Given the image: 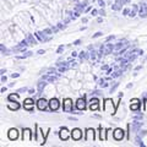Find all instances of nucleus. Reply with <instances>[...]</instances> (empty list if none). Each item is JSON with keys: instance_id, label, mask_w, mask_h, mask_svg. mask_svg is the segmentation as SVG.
<instances>
[{"instance_id": "4", "label": "nucleus", "mask_w": 147, "mask_h": 147, "mask_svg": "<svg viewBox=\"0 0 147 147\" xmlns=\"http://www.w3.org/2000/svg\"><path fill=\"white\" fill-rule=\"evenodd\" d=\"M124 136H125V131H124L123 129L117 127L113 130V139L115 141H121L124 139Z\"/></svg>"}, {"instance_id": "25", "label": "nucleus", "mask_w": 147, "mask_h": 147, "mask_svg": "<svg viewBox=\"0 0 147 147\" xmlns=\"http://www.w3.org/2000/svg\"><path fill=\"white\" fill-rule=\"evenodd\" d=\"M109 65H107V64H104V65H102V66H100V70H102V71H108L109 70Z\"/></svg>"}, {"instance_id": "13", "label": "nucleus", "mask_w": 147, "mask_h": 147, "mask_svg": "<svg viewBox=\"0 0 147 147\" xmlns=\"http://www.w3.org/2000/svg\"><path fill=\"white\" fill-rule=\"evenodd\" d=\"M20 103L17 102V100H9V103H7V108L10 109V110H18L20 109Z\"/></svg>"}, {"instance_id": "39", "label": "nucleus", "mask_w": 147, "mask_h": 147, "mask_svg": "<svg viewBox=\"0 0 147 147\" xmlns=\"http://www.w3.org/2000/svg\"><path fill=\"white\" fill-rule=\"evenodd\" d=\"M7 91V87L5 86V87H1V90H0V92H1V93H5V92Z\"/></svg>"}, {"instance_id": "27", "label": "nucleus", "mask_w": 147, "mask_h": 147, "mask_svg": "<svg viewBox=\"0 0 147 147\" xmlns=\"http://www.w3.org/2000/svg\"><path fill=\"white\" fill-rule=\"evenodd\" d=\"M97 13H99V11L96 10V9H92V10H91V15L92 16H97Z\"/></svg>"}, {"instance_id": "43", "label": "nucleus", "mask_w": 147, "mask_h": 147, "mask_svg": "<svg viewBox=\"0 0 147 147\" xmlns=\"http://www.w3.org/2000/svg\"><path fill=\"white\" fill-rule=\"evenodd\" d=\"M87 22H88V18H87V17L82 18V24H87Z\"/></svg>"}, {"instance_id": "11", "label": "nucleus", "mask_w": 147, "mask_h": 147, "mask_svg": "<svg viewBox=\"0 0 147 147\" xmlns=\"http://www.w3.org/2000/svg\"><path fill=\"white\" fill-rule=\"evenodd\" d=\"M24 108L26 110H28V112H32L34 108V99L33 98H26L25 99V102H24Z\"/></svg>"}, {"instance_id": "15", "label": "nucleus", "mask_w": 147, "mask_h": 147, "mask_svg": "<svg viewBox=\"0 0 147 147\" xmlns=\"http://www.w3.org/2000/svg\"><path fill=\"white\" fill-rule=\"evenodd\" d=\"M34 37H36V36H33V34H31V33H28V34H27V36H26V38H27V39H28V42H30V44H33V45H36L37 43H38V42H37V40L34 39Z\"/></svg>"}, {"instance_id": "32", "label": "nucleus", "mask_w": 147, "mask_h": 147, "mask_svg": "<svg viewBox=\"0 0 147 147\" xmlns=\"http://www.w3.org/2000/svg\"><path fill=\"white\" fill-rule=\"evenodd\" d=\"M10 76L12 77V79H16V77H18V76H20V74H18V72H13V74H11Z\"/></svg>"}, {"instance_id": "47", "label": "nucleus", "mask_w": 147, "mask_h": 147, "mask_svg": "<svg viewBox=\"0 0 147 147\" xmlns=\"http://www.w3.org/2000/svg\"><path fill=\"white\" fill-rule=\"evenodd\" d=\"M97 22H98V24H102V22H103V18H102V17H98V18H97Z\"/></svg>"}, {"instance_id": "40", "label": "nucleus", "mask_w": 147, "mask_h": 147, "mask_svg": "<svg viewBox=\"0 0 147 147\" xmlns=\"http://www.w3.org/2000/svg\"><path fill=\"white\" fill-rule=\"evenodd\" d=\"M132 9H134L135 11H139V10H140L139 6H137V4H134V5H132Z\"/></svg>"}, {"instance_id": "9", "label": "nucleus", "mask_w": 147, "mask_h": 147, "mask_svg": "<svg viewBox=\"0 0 147 147\" xmlns=\"http://www.w3.org/2000/svg\"><path fill=\"white\" fill-rule=\"evenodd\" d=\"M86 103H87L86 96H82V97H80L79 99L76 100L75 108H76V109H79V110H85V109H86Z\"/></svg>"}, {"instance_id": "1", "label": "nucleus", "mask_w": 147, "mask_h": 147, "mask_svg": "<svg viewBox=\"0 0 147 147\" xmlns=\"http://www.w3.org/2000/svg\"><path fill=\"white\" fill-rule=\"evenodd\" d=\"M103 110L107 113H110L112 115L115 114V107L113 105V100L112 99H105L104 104H103Z\"/></svg>"}, {"instance_id": "41", "label": "nucleus", "mask_w": 147, "mask_h": 147, "mask_svg": "<svg viewBox=\"0 0 147 147\" xmlns=\"http://www.w3.org/2000/svg\"><path fill=\"white\" fill-rule=\"evenodd\" d=\"M58 27H59V28H60V30H63V28H66V26H65V25H63V24H58Z\"/></svg>"}, {"instance_id": "46", "label": "nucleus", "mask_w": 147, "mask_h": 147, "mask_svg": "<svg viewBox=\"0 0 147 147\" xmlns=\"http://www.w3.org/2000/svg\"><path fill=\"white\" fill-rule=\"evenodd\" d=\"M99 15H100V16H104V15H105V11H104V10H99Z\"/></svg>"}, {"instance_id": "17", "label": "nucleus", "mask_w": 147, "mask_h": 147, "mask_svg": "<svg viewBox=\"0 0 147 147\" xmlns=\"http://www.w3.org/2000/svg\"><path fill=\"white\" fill-rule=\"evenodd\" d=\"M79 58L81 59V60H84V59H88L91 57H90V53L88 52H86V50H82V52L79 54Z\"/></svg>"}, {"instance_id": "42", "label": "nucleus", "mask_w": 147, "mask_h": 147, "mask_svg": "<svg viewBox=\"0 0 147 147\" xmlns=\"http://www.w3.org/2000/svg\"><path fill=\"white\" fill-rule=\"evenodd\" d=\"M142 66H144V64H140L139 66H136V67H135V71H139L140 69H142Z\"/></svg>"}, {"instance_id": "37", "label": "nucleus", "mask_w": 147, "mask_h": 147, "mask_svg": "<svg viewBox=\"0 0 147 147\" xmlns=\"http://www.w3.org/2000/svg\"><path fill=\"white\" fill-rule=\"evenodd\" d=\"M6 81H7V77L3 75V76H1V82H3V84H5V82H6Z\"/></svg>"}, {"instance_id": "30", "label": "nucleus", "mask_w": 147, "mask_h": 147, "mask_svg": "<svg viewBox=\"0 0 147 147\" xmlns=\"http://www.w3.org/2000/svg\"><path fill=\"white\" fill-rule=\"evenodd\" d=\"M139 16H140L141 18H147V12H140Z\"/></svg>"}, {"instance_id": "29", "label": "nucleus", "mask_w": 147, "mask_h": 147, "mask_svg": "<svg viewBox=\"0 0 147 147\" xmlns=\"http://www.w3.org/2000/svg\"><path fill=\"white\" fill-rule=\"evenodd\" d=\"M135 16H136V11H135V10H131L130 13H129V17L132 18V17H135Z\"/></svg>"}, {"instance_id": "6", "label": "nucleus", "mask_w": 147, "mask_h": 147, "mask_svg": "<svg viewBox=\"0 0 147 147\" xmlns=\"http://www.w3.org/2000/svg\"><path fill=\"white\" fill-rule=\"evenodd\" d=\"M34 139V135H33V132L31 131V129L28 127H24V130H22V140L24 141H31V140H33Z\"/></svg>"}, {"instance_id": "3", "label": "nucleus", "mask_w": 147, "mask_h": 147, "mask_svg": "<svg viewBox=\"0 0 147 147\" xmlns=\"http://www.w3.org/2000/svg\"><path fill=\"white\" fill-rule=\"evenodd\" d=\"M63 110L67 113H71L74 110V102L71 98H65L63 102Z\"/></svg>"}, {"instance_id": "22", "label": "nucleus", "mask_w": 147, "mask_h": 147, "mask_svg": "<svg viewBox=\"0 0 147 147\" xmlns=\"http://www.w3.org/2000/svg\"><path fill=\"white\" fill-rule=\"evenodd\" d=\"M103 36V32H100V31H98V32H96V33L92 36V39H96V38H99V37H102Z\"/></svg>"}, {"instance_id": "28", "label": "nucleus", "mask_w": 147, "mask_h": 147, "mask_svg": "<svg viewBox=\"0 0 147 147\" xmlns=\"http://www.w3.org/2000/svg\"><path fill=\"white\" fill-rule=\"evenodd\" d=\"M97 3H98V5H99L100 7H104V6H105V1H104V0H98Z\"/></svg>"}, {"instance_id": "33", "label": "nucleus", "mask_w": 147, "mask_h": 147, "mask_svg": "<svg viewBox=\"0 0 147 147\" xmlns=\"http://www.w3.org/2000/svg\"><path fill=\"white\" fill-rule=\"evenodd\" d=\"M81 42H82V40H81V39H76V40H75V42H74V43H72V44H74V45H80V44H81Z\"/></svg>"}, {"instance_id": "45", "label": "nucleus", "mask_w": 147, "mask_h": 147, "mask_svg": "<svg viewBox=\"0 0 147 147\" xmlns=\"http://www.w3.org/2000/svg\"><path fill=\"white\" fill-rule=\"evenodd\" d=\"M69 120H74V121H77V118H75V117H69Z\"/></svg>"}, {"instance_id": "31", "label": "nucleus", "mask_w": 147, "mask_h": 147, "mask_svg": "<svg viewBox=\"0 0 147 147\" xmlns=\"http://www.w3.org/2000/svg\"><path fill=\"white\" fill-rule=\"evenodd\" d=\"M142 108H144V112L147 113V99L145 100V103H144V105H142Z\"/></svg>"}, {"instance_id": "52", "label": "nucleus", "mask_w": 147, "mask_h": 147, "mask_svg": "<svg viewBox=\"0 0 147 147\" xmlns=\"http://www.w3.org/2000/svg\"><path fill=\"white\" fill-rule=\"evenodd\" d=\"M144 53H145L144 50H139V55H144Z\"/></svg>"}, {"instance_id": "21", "label": "nucleus", "mask_w": 147, "mask_h": 147, "mask_svg": "<svg viewBox=\"0 0 147 147\" xmlns=\"http://www.w3.org/2000/svg\"><path fill=\"white\" fill-rule=\"evenodd\" d=\"M18 98V93H15V92H13L12 94H10V96H7V100H13V99H17Z\"/></svg>"}, {"instance_id": "5", "label": "nucleus", "mask_w": 147, "mask_h": 147, "mask_svg": "<svg viewBox=\"0 0 147 147\" xmlns=\"http://www.w3.org/2000/svg\"><path fill=\"white\" fill-rule=\"evenodd\" d=\"M82 137H84V134H82V130L79 127H75L71 130V139L74 141H80Z\"/></svg>"}, {"instance_id": "10", "label": "nucleus", "mask_w": 147, "mask_h": 147, "mask_svg": "<svg viewBox=\"0 0 147 147\" xmlns=\"http://www.w3.org/2000/svg\"><path fill=\"white\" fill-rule=\"evenodd\" d=\"M94 135H96V131L93 129H87L86 130V134H85V141L86 142H93L94 141Z\"/></svg>"}, {"instance_id": "19", "label": "nucleus", "mask_w": 147, "mask_h": 147, "mask_svg": "<svg viewBox=\"0 0 147 147\" xmlns=\"http://www.w3.org/2000/svg\"><path fill=\"white\" fill-rule=\"evenodd\" d=\"M121 72H123V69H120V70H115V71H113L112 77H113V79H118V77H120V76H121Z\"/></svg>"}, {"instance_id": "12", "label": "nucleus", "mask_w": 147, "mask_h": 147, "mask_svg": "<svg viewBox=\"0 0 147 147\" xmlns=\"http://www.w3.org/2000/svg\"><path fill=\"white\" fill-rule=\"evenodd\" d=\"M7 137H9V140H10V141L17 140L18 139V130H17V129H15V127L10 129L9 132H7Z\"/></svg>"}, {"instance_id": "35", "label": "nucleus", "mask_w": 147, "mask_h": 147, "mask_svg": "<svg viewBox=\"0 0 147 147\" xmlns=\"http://www.w3.org/2000/svg\"><path fill=\"white\" fill-rule=\"evenodd\" d=\"M71 57H72V58H77V57H79V53H77V52H75V50H74V52L71 53Z\"/></svg>"}, {"instance_id": "49", "label": "nucleus", "mask_w": 147, "mask_h": 147, "mask_svg": "<svg viewBox=\"0 0 147 147\" xmlns=\"http://www.w3.org/2000/svg\"><path fill=\"white\" fill-rule=\"evenodd\" d=\"M118 97H119V98H121V97H124V93H123V92H119Z\"/></svg>"}, {"instance_id": "20", "label": "nucleus", "mask_w": 147, "mask_h": 147, "mask_svg": "<svg viewBox=\"0 0 147 147\" xmlns=\"http://www.w3.org/2000/svg\"><path fill=\"white\" fill-rule=\"evenodd\" d=\"M119 85H120V84H119V82H114V85H112V86H110V93H114V92H115V90L118 88V87H119Z\"/></svg>"}, {"instance_id": "44", "label": "nucleus", "mask_w": 147, "mask_h": 147, "mask_svg": "<svg viewBox=\"0 0 147 147\" xmlns=\"http://www.w3.org/2000/svg\"><path fill=\"white\" fill-rule=\"evenodd\" d=\"M92 118H97V119H100L102 117H100L99 114H93V115H92Z\"/></svg>"}, {"instance_id": "50", "label": "nucleus", "mask_w": 147, "mask_h": 147, "mask_svg": "<svg viewBox=\"0 0 147 147\" xmlns=\"http://www.w3.org/2000/svg\"><path fill=\"white\" fill-rule=\"evenodd\" d=\"M91 10H92V7H91V6H88V7H87L86 10H85V12H88V11H91Z\"/></svg>"}, {"instance_id": "26", "label": "nucleus", "mask_w": 147, "mask_h": 147, "mask_svg": "<svg viewBox=\"0 0 147 147\" xmlns=\"http://www.w3.org/2000/svg\"><path fill=\"white\" fill-rule=\"evenodd\" d=\"M27 93H28L30 96H33V94H36V90H34V88H28Z\"/></svg>"}, {"instance_id": "23", "label": "nucleus", "mask_w": 147, "mask_h": 147, "mask_svg": "<svg viewBox=\"0 0 147 147\" xmlns=\"http://www.w3.org/2000/svg\"><path fill=\"white\" fill-rule=\"evenodd\" d=\"M64 49H65V47H64V44H61L60 47H59V48L57 49V53H58V54H61V53L64 52Z\"/></svg>"}, {"instance_id": "48", "label": "nucleus", "mask_w": 147, "mask_h": 147, "mask_svg": "<svg viewBox=\"0 0 147 147\" xmlns=\"http://www.w3.org/2000/svg\"><path fill=\"white\" fill-rule=\"evenodd\" d=\"M131 87H132V82H130V84H127V85H126V88H129V90H130Z\"/></svg>"}, {"instance_id": "14", "label": "nucleus", "mask_w": 147, "mask_h": 147, "mask_svg": "<svg viewBox=\"0 0 147 147\" xmlns=\"http://www.w3.org/2000/svg\"><path fill=\"white\" fill-rule=\"evenodd\" d=\"M140 105H141V102L130 103V110H132V112H139V110H140Z\"/></svg>"}, {"instance_id": "34", "label": "nucleus", "mask_w": 147, "mask_h": 147, "mask_svg": "<svg viewBox=\"0 0 147 147\" xmlns=\"http://www.w3.org/2000/svg\"><path fill=\"white\" fill-rule=\"evenodd\" d=\"M37 54H38V55H43V54H45V50L44 49H39L38 52H37Z\"/></svg>"}, {"instance_id": "51", "label": "nucleus", "mask_w": 147, "mask_h": 147, "mask_svg": "<svg viewBox=\"0 0 147 147\" xmlns=\"http://www.w3.org/2000/svg\"><path fill=\"white\" fill-rule=\"evenodd\" d=\"M15 84H16V82H11V84H9V87H13V86H15Z\"/></svg>"}, {"instance_id": "38", "label": "nucleus", "mask_w": 147, "mask_h": 147, "mask_svg": "<svg viewBox=\"0 0 147 147\" xmlns=\"http://www.w3.org/2000/svg\"><path fill=\"white\" fill-rule=\"evenodd\" d=\"M114 38H115V36H109V37H107V39H105V40H107V42H109V40H112V39H114Z\"/></svg>"}, {"instance_id": "16", "label": "nucleus", "mask_w": 147, "mask_h": 147, "mask_svg": "<svg viewBox=\"0 0 147 147\" xmlns=\"http://www.w3.org/2000/svg\"><path fill=\"white\" fill-rule=\"evenodd\" d=\"M71 87L72 88H75V90H79L82 87V84L79 81H76V80H71Z\"/></svg>"}, {"instance_id": "24", "label": "nucleus", "mask_w": 147, "mask_h": 147, "mask_svg": "<svg viewBox=\"0 0 147 147\" xmlns=\"http://www.w3.org/2000/svg\"><path fill=\"white\" fill-rule=\"evenodd\" d=\"M130 11H131V10H130L129 7H125V9L123 10V15H124V16H126V15L129 16V13H130Z\"/></svg>"}, {"instance_id": "8", "label": "nucleus", "mask_w": 147, "mask_h": 147, "mask_svg": "<svg viewBox=\"0 0 147 147\" xmlns=\"http://www.w3.org/2000/svg\"><path fill=\"white\" fill-rule=\"evenodd\" d=\"M70 136H71V132L67 130V127L63 126V127L60 129V131H59V137H60V140L67 141L69 139H70Z\"/></svg>"}, {"instance_id": "36", "label": "nucleus", "mask_w": 147, "mask_h": 147, "mask_svg": "<svg viewBox=\"0 0 147 147\" xmlns=\"http://www.w3.org/2000/svg\"><path fill=\"white\" fill-rule=\"evenodd\" d=\"M27 91H28V88H27V87H22V88H20L17 92H27Z\"/></svg>"}, {"instance_id": "2", "label": "nucleus", "mask_w": 147, "mask_h": 147, "mask_svg": "<svg viewBox=\"0 0 147 147\" xmlns=\"http://www.w3.org/2000/svg\"><path fill=\"white\" fill-rule=\"evenodd\" d=\"M36 105H37V108H38L40 112H43V110H47V109L49 108V100L45 99V98H43V97H40V98L36 102Z\"/></svg>"}, {"instance_id": "18", "label": "nucleus", "mask_w": 147, "mask_h": 147, "mask_svg": "<svg viewBox=\"0 0 147 147\" xmlns=\"http://www.w3.org/2000/svg\"><path fill=\"white\" fill-rule=\"evenodd\" d=\"M90 104V109L91 110H98L99 109V102H92Z\"/></svg>"}, {"instance_id": "7", "label": "nucleus", "mask_w": 147, "mask_h": 147, "mask_svg": "<svg viewBox=\"0 0 147 147\" xmlns=\"http://www.w3.org/2000/svg\"><path fill=\"white\" fill-rule=\"evenodd\" d=\"M59 108H60V102H59V99L52 97L49 99V109L52 110V112H57Z\"/></svg>"}]
</instances>
